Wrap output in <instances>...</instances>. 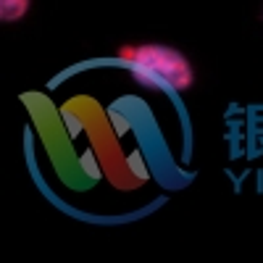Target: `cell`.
<instances>
[{
    "mask_svg": "<svg viewBox=\"0 0 263 263\" xmlns=\"http://www.w3.org/2000/svg\"><path fill=\"white\" fill-rule=\"evenodd\" d=\"M126 66L132 69L140 84L158 87V90H184L192 82L190 63L182 53L163 48V45H140V48H124L119 53Z\"/></svg>",
    "mask_w": 263,
    "mask_h": 263,
    "instance_id": "1",
    "label": "cell"
},
{
    "mask_svg": "<svg viewBox=\"0 0 263 263\" xmlns=\"http://www.w3.org/2000/svg\"><path fill=\"white\" fill-rule=\"evenodd\" d=\"M29 0H0V21H16L27 13Z\"/></svg>",
    "mask_w": 263,
    "mask_h": 263,
    "instance_id": "2",
    "label": "cell"
}]
</instances>
